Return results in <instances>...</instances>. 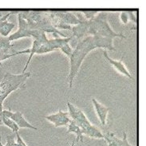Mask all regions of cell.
<instances>
[{
  "instance_id": "obj_1",
  "label": "cell",
  "mask_w": 146,
  "mask_h": 146,
  "mask_svg": "<svg viewBox=\"0 0 146 146\" xmlns=\"http://www.w3.org/2000/svg\"><path fill=\"white\" fill-rule=\"evenodd\" d=\"M74 13L80 20V23L71 28L73 38H75L77 41H80L88 36H99L113 40L115 38H126L122 33L118 34L112 30L108 22L107 11H99L91 20L86 19L81 11H74Z\"/></svg>"
},
{
  "instance_id": "obj_2",
  "label": "cell",
  "mask_w": 146,
  "mask_h": 146,
  "mask_svg": "<svg viewBox=\"0 0 146 146\" xmlns=\"http://www.w3.org/2000/svg\"><path fill=\"white\" fill-rule=\"evenodd\" d=\"M113 39L99 36H88L78 41L75 49L70 57V74L68 76L69 86L71 89L73 82L83 61L92 50L97 48H104L106 50H115L113 45Z\"/></svg>"
},
{
  "instance_id": "obj_3",
  "label": "cell",
  "mask_w": 146,
  "mask_h": 146,
  "mask_svg": "<svg viewBox=\"0 0 146 146\" xmlns=\"http://www.w3.org/2000/svg\"><path fill=\"white\" fill-rule=\"evenodd\" d=\"M19 13L27 22L31 30H38L44 33H52L56 37L58 35L66 37L63 33L54 27L48 11H23Z\"/></svg>"
},
{
  "instance_id": "obj_4",
  "label": "cell",
  "mask_w": 146,
  "mask_h": 146,
  "mask_svg": "<svg viewBox=\"0 0 146 146\" xmlns=\"http://www.w3.org/2000/svg\"><path fill=\"white\" fill-rule=\"evenodd\" d=\"M67 107L69 109V114L70 119L73 120L76 125L81 129L83 135H86L91 138L104 139V135L97 127L94 126L88 120L86 116L79 108L74 106L70 102H67Z\"/></svg>"
},
{
  "instance_id": "obj_5",
  "label": "cell",
  "mask_w": 146,
  "mask_h": 146,
  "mask_svg": "<svg viewBox=\"0 0 146 146\" xmlns=\"http://www.w3.org/2000/svg\"><path fill=\"white\" fill-rule=\"evenodd\" d=\"M31 74L30 72H25L21 74H13L11 73H6L0 82V102H3L12 92L17 90H25L26 82Z\"/></svg>"
},
{
  "instance_id": "obj_6",
  "label": "cell",
  "mask_w": 146,
  "mask_h": 146,
  "mask_svg": "<svg viewBox=\"0 0 146 146\" xmlns=\"http://www.w3.org/2000/svg\"><path fill=\"white\" fill-rule=\"evenodd\" d=\"M48 12L52 25L57 30L62 29L71 31V25L74 27L80 23V20L77 18L74 12L66 11H58L53 10H48Z\"/></svg>"
},
{
  "instance_id": "obj_7",
  "label": "cell",
  "mask_w": 146,
  "mask_h": 146,
  "mask_svg": "<svg viewBox=\"0 0 146 146\" xmlns=\"http://www.w3.org/2000/svg\"><path fill=\"white\" fill-rule=\"evenodd\" d=\"M72 37H68V38H53V39H49L47 42L42 44L38 50L36 52V54H46L49 52L54 51L58 49H61L62 45L66 42H70L73 39Z\"/></svg>"
},
{
  "instance_id": "obj_8",
  "label": "cell",
  "mask_w": 146,
  "mask_h": 146,
  "mask_svg": "<svg viewBox=\"0 0 146 146\" xmlns=\"http://www.w3.org/2000/svg\"><path fill=\"white\" fill-rule=\"evenodd\" d=\"M18 21H19V29L17 31L8 37V40L10 42L22 38H31L32 30L29 27L27 22L20 15L19 13H18Z\"/></svg>"
},
{
  "instance_id": "obj_9",
  "label": "cell",
  "mask_w": 146,
  "mask_h": 146,
  "mask_svg": "<svg viewBox=\"0 0 146 146\" xmlns=\"http://www.w3.org/2000/svg\"><path fill=\"white\" fill-rule=\"evenodd\" d=\"M2 113L7 117H9L13 120L19 129H33V130H38V128H36L35 126L32 125L31 123L28 122L23 117V114L19 111L12 112L11 110L9 109L7 110H3Z\"/></svg>"
},
{
  "instance_id": "obj_10",
  "label": "cell",
  "mask_w": 146,
  "mask_h": 146,
  "mask_svg": "<svg viewBox=\"0 0 146 146\" xmlns=\"http://www.w3.org/2000/svg\"><path fill=\"white\" fill-rule=\"evenodd\" d=\"M44 118L46 119L50 122L54 124L55 127L68 126L69 123L70 121V117L68 112H64L62 110H59L58 113L54 114L48 115L43 117Z\"/></svg>"
},
{
  "instance_id": "obj_11",
  "label": "cell",
  "mask_w": 146,
  "mask_h": 146,
  "mask_svg": "<svg viewBox=\"0 0 146 146\" xmlns=\"http://www.w3.org/2000/svg\"><path fill=\"white\" fill-rule=\"evenodd\" d=\"M19 12V11H10L0 18V35L3 38L9 37V35L15 27V24L9 23L7 19L13 14H18Z\"/></svg>"
},
{
  "instance_id": "obj_12",
  "label": "cell",
  "mask_w": 146,
  "mask_h": 146,
  "mask_svg": "<svg viewBox=\"0 0 146 146\" xmlns=\"http://www.w3.org/2000/svg\"><path fill=\"white\" fill-rule=\"evenodd\" d=\"M104 135V139L108 143V146H133L128 141L126 133H123L122 139L118 138L114 133L108 132Z\"/></svg>"
},
{
  "instance_id": "obj_13",
  "label": "cell",
  "mask_w": 146,
  "mask_h": 146,
  "mask_svg": "<svg viewBox=\"0 0 146 146\" xmlns=\"http://www.w3.org/2000/svg\"><path fill=\"white\" fill-rule=\"evenodd\" d=\"M103 55L105 57V58L110 63V65H112V66L120 73V74L126 76V77H128L129 79H133L132 75L130 74V73L129 72V70H127V68L126 66H125V64L123 63V58H121L120 60H118V61L112 59L108 55V53H107L106 50H104V51H103Z\"/></svg>"
},
{
  "instance_id": "obj_14",
  "label": "cell",
  "mask_w": 146,
  "mask_h": 146,
  "mask_svg": "<svg viewBox=\"0 0 146 146\" xmlns=\"http://www.w3.org/2000/svg\"><path fill=\"white\" fill-rule=\"evenodd\" d=\"M92 102H93V105L94 106L97 115H98V117L102 125H106L107 116H108L109 111H110L109 108L103 106L102 104H101L99 102H98L95 98L92 99Z\"/></svg>"
},
{
  "instance_id": "obj_15",
  "label": "cell",
  "mask_w": 146,
  "mask_h": 146,
  "mask_svg": "<svg viewBox=\"0 0 146 146\" xmlns=\"http://www.w3.org/2000/svg\"><path fill=\"white\" fill-rule=\"evenodd\" d=\"M67 133H74L75 135V139L72 142L71 146L76 145L79 142H83V137H84L83 136L84 135H83L82 132L81 130V129L76 125V123L71 119H70V121L68 125Z\"/></svg>"
},
{
  "instance_id": "obj_16",
  "label": "cell",
  "mask_w": 146,
  "mask_h": 146,
  "mask_svg": "<svg viewBox=\"0 0 146 146\" xmlns=\"http://www.w3.org/2000/svg\"><path fill=\"white\" fill-rule=\"evenodd\" d=\"M1 114H2V117H3V125H6V126H7L8 128H10L13 133H17V132H19V126L16 125V123L13 120H11V118H9V117H7L3 113H2Z\"/></svg>"
},
{
  "instance_id": "obj_17",
  "label": "cell",
  "mask_w": 146,
  "mask_h": 146,
  "mask_svg": "<svg viewBox=\"0 0 146 146\" xmlns=\"http://www.w3.org/2000/svg\"><path fill=\"white\" fill-rule=\"evenodd\" d=\"M14 45L11 44V42L7 38H0V49H12Z\"/></svg>"
},
{
  "instance_id": "obj_18",
  "label": "cell",
  "mask_w": 146,
  "mask_h": 146,
  "mask_svg": "<svg viewBox=\"0 0 146 146\" xmlns=\"http://www.w3.org/2000/svg\"><path fill=\"white\" fill-rule=\"evenodd\" d=\"M98 11H82L81 13L82 14L86 19L91 20L98 14Z\"/></svg>"
},
{
  "instance_id": "obj_19",
  "label": "cell",
  "mask_w": 146,
  "mask_h": 146,
  "mask_svg": "<svg viewBox=\"0 0 146 146\" xmlns=\"http://www.w3.org/2000/svg\"><path fill=\"white\" fill-rule=\"evenodd\" d=\"M60 50H62V53H64L67 56V57H69V58L71 56L72 53H73V50H74L72 49L71 46H70L69 42H66V43H64Z\"/></svg>"
},
{
  "instance_id": "obj_20",
  "label": "cell",
  "mask_w": 146,
  "mask_h": 146,
  "mask_svg": "<svg viewBox=\"0 0 146 146\" xmlns=\"http://www.w3.org/2000/svg\"><path fill=\"white\" fill-rule=\"evenodd\" d=\"M16 133H14L13 134L8 135L7 137V143L5 146H17V143L15 141Z\"/></svg>"
},
{
  "instance_id": "obj_21",
  "label": "cell",
  "mask_w": 146,
  "mask_h": 146,
  "mask_svg": "<svg viewBox=\"0 0 146 146\" xmlns=\"http://www.w3.org/2000/svg\"><path fill=\"white\" fill-rule=\"evenodd\" d=\"M121 20L123 24L126 25L129 23V15H128V11H122L121 13Z\"/></svg>"
},
{
  "instance_id": "obj_22",
  "label": "cell",
  "mask_w": 146,
  "mask_h": 146,
  "mask_svg": "<svg viewBox=\"0 0 146 146\" xmlns=\"http://www.w3.org/2000/svg\"><path fill=\"white\" fill-rule=\"evenodd\" d=\"M16 138H17V141H16V143H17V146H28L25 141H24L23 138L20 137L19 132L16 133Z\"/></svg>"
},
{
  "instance_id": "obj_23",
  "label": "cell",
  "mask_w": 146,
  "mask_h": 146,
  "mask_svg": "<svg viewBox=\"0 0 146 146\" xmlns=\"http://www.w3.org/2000/svg\"><path fill=\"white\" fill-rule=\"evenodd\" d=\"M128 15H129V20H131L133 23H137V19H136V16L133 15V11H128Z\"/></svg>"
},
{
  "instance_id": "obj_24",
  "label": "cell",
  "mask_w": 146,
  "mask_h": 146,
  "mask_svg": "<svg viewBox=\"0 0 146 146\" xmlns=\"http://www.w3.org/2000/svg\"><path fill=\"white\" fill-rule=\"evenodd\" d=\"M3 102H0V114H1V113L3 112Z\"/></svg>"
},
{
  "instance_id": "obj_25",
  "label": "cell",
  "mask_w": 146,
  "mask_h": 146,
  "mask_svg": "<svg viewBox=\"0 0 146 146\" xmlns=\"http://www.w3.org/2000/svg\"><path fill=\"white\" fill-rule=\"evenodd\" d=\"M4 15V13H3V12H0V18L2 17V16Z\"/></svg>"
},
{
  "instance_id": "obj_26",
  "label": "cell",
  "mask_w": 146,
  "mask_h": 146,
  "mask_svg": "<svg viewBox=\"0 0 146 146\" xmlns=\"http://www.w3.org/2000/svg\"><path fill=\"white\" fill-rule=\"evenodd\" d=\"M0 146H5V145H3L2 144V142H0Z\"/></svg>"
},
{
  "instance_id": "obj_27",
  "label": "cell",
  "mask_w": 146,
  "mask_h": 146,
  "mask_svg": "<svg viewBox=\"0 0 146 146\" xmlns=\"http://www.w3.org/2000/svg\"><path fill=\"white\" fill-rule=\"evenodd\" d=\"M1 139H2V137H0V142H1Z\"/></svg>"
}]
</instances>
